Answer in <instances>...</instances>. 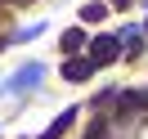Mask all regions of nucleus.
Instances as JSON below:
<instances>
[{"instance_id":"obj_1","label":"nucleus","mask_w":148,"mask_h":139,"mask_svg":"<svg viewBox=\"0 0 148 139\" xmlns=\"http://www.w3.org/2000/svg\"><path fill=\"white\" fill-rule=\"evenodd\" d=\"M40 76H45V67H40V63H27V67H18V72H14V81H9V94H23V90H32V85L40 81Z\"/></svg>"},{"instance_id":"obj_2","label":"nucleus","mask_w":148,"mask_h":139,"mask_svg":"<svg viewBox=\"0 0 148 139\" xmlns=\"http://www.w3.org/2000/svg\"><path fill=\"white\" fill-rule=\"evenodd\" d=\"M112 58H117V36H99L90 49V63L99 67V63H112Z\"/></svg>"},{"instance_id":"obj_3","label":"nucleus","mask_w":148,"mask_h":139,"mask_svg":"<svg viewBox=\"0 0 148 139\" xmlns=\"http://www.w3.org/2000/svg\"><path fill=\"white\" fill-rule=\"evenodd\" d=\"M90 72H94V63H81V58H67V67H63L67 81H85Z\"/></svg>"},{"instance_id":"obj_4","label":"nucleus","mask_w":148,"mask_h":139,"mask_svg":"<svg viewBox=\"0 0 148 139\" xmlns=\"http://www.w3.org/2000/svg\"><path fill=\"white\" fill-rule=\"evenodd\" d=\"M72 117H76V112H63V117H58V121H54V126H49V130H45L40 139H58V135H63L67 126H72Z\"/></svg>"},{"instance_id":"obj_5","label":"nucleus","mask_w":148,"mask_h":139,"mask_svg":"<svg viewBox=\"0 0 148 139\" xmlns=\"http://www.w3.org/2000/svg\"><path fill=\"white\" fill-rule=\"evenodd\" d=\"M81 45H85V36H81V31H63V49H67V54H76Z\"/></svg>"},{"instance_id":"obj_6","label":"nucleus","mask_w":148,"mask_h":139,"mask_svg":"<svg viewBox=\"0 0 148 139\" xmlns=\"http://www.w3.org/2000/svg\"><path fill=\"white\" fill-rule=\"evenodd\" d=\"M103 14H108V5H85V9H81V18H85V23H99Z\"/></svg>"},{"instance_id":"obj_7","label":"nucleus","mask_w":148,"mask_h":139,"mask_svg":"<svg viewBox=\"0 0 148 139\" xmlns=\"http://www.w3.org/2000/svg\"><path fill=\"white\" fill-rule=\"evenodd\" d=\"M139 36H144V31H135V27L126 31V49H130V54H135V49H139Z\"/></svg>"},{"instance_id":"obj_8","label":"nucleus","mask_w":148,"mask_h":139,"mask_svg":"<svg viewBox=\"0 0 148 139\" xmlns=\"http://www.w3.org/2000/svg\"><path fill=\"white\" fill-rule=\"evenodd\" d=\"M144 36H148V27H144Z\"/></svg>"}]
</instances>
